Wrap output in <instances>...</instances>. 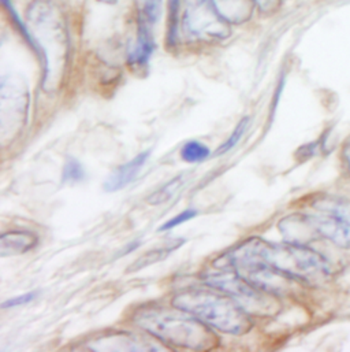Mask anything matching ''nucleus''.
<instances>
[{"label":"nucleus","instance_id":"1","mask_svg":"<svg viewBox=\"0 0 350 352\" xmlns=\"http://www.w3.org/2000/svg\"><path fill=\"white\" fill-rule=\"evenodd\" d=\"M231 252L259 259L300 284H318L331 274L330 262L307 244L288 240L271 243L253 237L233 248Z\"/></svg>","mask_w":350,"mask_h":352},{"label":"nucleus","instance_id":"2","mask_svg":"<svg viewBox=\"0 0 350 352\" xmlns=\"http://www.w3.org/2000/svg\"><path fill=\"white\" fill-rule=\"evenodd\" d=\"M312 214L283 218L278 225L282 236L299 244L323 239L341 248H350V199L319 197L312 203Z\"/></svg>","mask_w":350,"mask_h":352},{"label":"nucleus","instance_id":"3","mask_svg":"<svg viewBox=\"0 0 350 352\" xmlns=\"http://www.w3.org/2000/svg\"><path fill=\"white\" fill-rule=\"evenodd\" d=\"M29 33L34 43V51L43 56L44 87L48 89L60 80L69 50V37L65 18L60 11L48 1H34L26 11Z\"/></svg>","mask_w":350,"mask_h":352},{"label":"nucleus","instance_id":"4","mask_svg":"<svg viewBox=\"0 0 350 352\" xmlns=\"http://www.w3.org/2000/svg\"><path fill=\"white\" fill-rule=\"evenodd\" d=\"M135 322L152 336L176 347L202 351L216 346V336L207 324L176 307L141 309L136 313Z\"/></svg>","mask_w":350,"mask_h":352},{"label":"nucleus","instance_id":"5","mask_svg":"<svg viewBox=\"0 0 350 352\" xmlns=\"http://www.w3.org/2000/svg\"><path fill=\"white\" fill-rule=\"evenodd\" d=\"M173 306L223 333L244 335L252 328L250 316L227 294L215 288L182 291L175 295Z\"/></svg>","mask_w":350,"mask_h":352},{"label":"nucleus","instance_id":"6","mask_svg":"<svg viewBox=\"0 0 350 352\" xmlns=\"http://www.w3.org/2000/svg\"><path fill=\"white\" fill-rule=\"evenodd\" d=\"M231 34L229 22L219 14L213 0H180L178 37L191 43L224 40Z\"/></svg>","mask_w":350,"mask_h":352},{"label":"nucleus","instance_id":"7","mask_svg":"<svg viewBox=\"0 0 350 352\" xmlns=\"http://www.w3.org/2000/svg\"><path fill=\"white\" fill-rule=\"evenodd\" d=\"M205 283L227 294L250 317H274L281 309L277 295L257 288L235 272L223 269L222 273L207 276Z\"/></svg>","mask_w":350,"mask_h":352},{"label":"nucleus","instance_id":"8","mask_svg":"<svg viewBox=\"0 0 350 352\" xmlns=\"http://www.w3.org/2000/svg\"><path fill=\"white\" fill-rule=\"evenodd\" d=\"M139 28H137V37L135 43L130 45L128 52V62L130 67L143 69L148 65L154 51H155V38L152 29L155 25L143 21L139 18Z\"/></svg>","mask_w":350,"mask_h":352},{"label":"nucleus","instance_id":"9","mask_svg":"<svg viewBox=\"0 0 350 352\" xmlns=\"http://www.w3.org/2000/svg\"><path fill=\"white\" fill-rule=\"evenodd\" d=\"M151 157V151H144L139 154L136 158L129 161L128 164L117 168L110 176L107 177L104 182V190L106 192H117L124 189L126 185H129L132 181L136 179L140 170L145 166L147 161Z\"/></svg>","mask_w":350,"mask_h":352},{"label":"nucleus","instance_id":"10","mask_svg":"<svg viewBox=\"0 0 350 352\" xmlns=\"http://www.w3.org/2000/svg\"><path fill=\"white\" fill-rule=\"evenodd\" d=\"M37 243V236L29 230H10L0 236V255L4 258L26 254L33 250Z\"/></svg>","mask_w":350,"mask_h":352},{"label":"nucleus","instance_id":"11","mask_svg":"<svg viewBox=\"0 0 350 352\" xmlns=\"http://www.w3.org/2000/svg\"><path fill=\"white\" fill-rule=\"evenodd\" d=\"M219 14L229 23L240 25L246 22L253 12V0H213Z\"/></svg>","mask_w":350,"mask_h":352},{"label":"nucleus","instance_id":"12","mask_svg":"<svg viewBox=\"0 0 350 352\" xmlns=\"http://www.w3.org/2000/svg\"><path fill=\"white\" fill-rule=\"evenodd\" d=\"M140 339L135 338L133 335H113L108 339H100L96 342V344L92 346L95 350H132V351H140V350H154L155 346L143 344V342H139Z\"/></svg>","mask_w":350,"mask_h":352},{"label":"nucleus","instance_id":"13","mask_svg":"<svg viewBox=\"0 0 350 352\" xmlns=\"http://www.w3.org/2000/svg\"><path fill=\"white\" fill-rule=\"evenodd\" d=\"M183 243H185L183 239H176V240H173V241H170V243H167V244H165L162 247H158V248H154L151 251H147L143 256H140L129 267V272L135 273V272H139V270H141L144 267H148V266H151L154 263H158V262L166 259L172 252L176 251Z\"/></svg>","mask_w":350,"mask_h":352},{"label":"nucleus","instance_id":"14","mask_svg":"<svg viewBox=\"0 0 350 352\" xmlns=\"http://www.w3.org/2000/svg\"><path fill=\"white\" fill-rule=\"evenodd\" d=\"M179 154L182 161L186 164H200L209 157L211 151L205 144L197 140H190L182 146Z\"/></svg>","mask_w":350,"mask_h":352},{"label":"nucleus","instance_id":"15","mask_svg":"<svg viewBox=\"0 0 350 352\" xmlns=\"http://www.w3.org/2000/svg\"><path fill=\"white\" fill-rule=\"evenodd\" d=\"M180 182H182V176L175 177L173 179H170L167 184H165V185H163L162 188H159L156 192H154L152 195H150L148 199H147V201H148L150 204L156 206V204H162V203L170 200V199L173 197L175 190L179 188Z\"/></svg>","mask_w":350,"mask_h":352},{"label":"nucleus","instance_id":"16","mask_svg":"<svg viewBox=\"0 0 350 352\" xmlns=\"http://www.w3.org/2000/svg\"><path fill=\"white\" fill-rule=\"evenodd\" d=\"M248 125H249V118H248V117L242 118V120L238 122V125L234 128V131H233V133L230 135V138L216 150V154H218V155H223V154L229 153L230 150H233V148L240 143V140L242 139V136L245 135Z\"/></svg>","mask_w":350,"mask_h":352},{"label":"nucleus","instance_id":"17","mask_svg":"<svg viewBox=\"0 0 350 352\" xmlns=\"http://www.w3.org/2000/svg\"><path fill=\"white\" fill-rule=\"evenodd\" d=\"M85 178L84 166L74 158H67L63 172H62V181L63 182H80Z\"/></svg>","mask_w":350,"mask_h":352},{"label":"nucleus","instance_id":"18","mask_svg":"<svg viewBox=\"0 0 350 352\" xmlns=\"http://www.w3.org/2000/svg\"><path fill=\"white\" fill-rule=\"evenodd\" d=\"M196 215H197V211H196V210L187 208V210H185V211L179 212L178 215L173 217L172 219H169L166 223H163V225L159 228V232L172 230V229H174L176 226H179V225H182V223H185V222L193 219Z\"/></svg>","mask_w":350,"mask_h":352},{"label":"nucleus","instance_id":"19","mask_svg":"<svg viewBox=\"0 0 350 352\" xmlns=\"http://www.w3.org/2000/svg\"><path fill=\"white\" fill-rule=\"evenodd\" d=\"M36 296H37V292H27V294H23V295H19V296H15L12 299H8V300L3 302L1 307L3 309H12V307H18V306H22V305H27Z\"/></svg>","mask_w":350,"mask_h":352},{"label":"nucleus","instance_id":"20","mask_svg":"<svg viewBox=\"0 0 350 352\" xmlns=\"http://www.w3.org/2000/svg\"><path fill=\"white\" fill-rule=\"evenodd\" d=\"M259 10L264 14H272L281 4V0H253Z\"/></svg>","mask_w":350,"mask_h":352},{"label":"nucleus","instance_id":"21","mask_svg":"<svg viewBox=\"0 0 350 352\" xmlns=\"http://www.w3.org/2000/svg\"><path fill=\"white\" fill-rule=\"evenodd\" d=\"M344 160H345V164H347V168H348V172L350 173V144L344 150Z\"/></svg>","mask_w":350,"mask_h":352},{"label":"nucleus","instance_id":"22","mask_svg":"<svg viewBox=\"0 0 350 352\" xmlns=\"http://www.w3.org/2000/svg\"><path fill=\"white\" fill-rule=\"evenodd\" d=\"M102 3H107V4H114V3H117V1H119V0H100Z\"/></svg>","mask_w":350,"mask_h":352}]
</instances>
